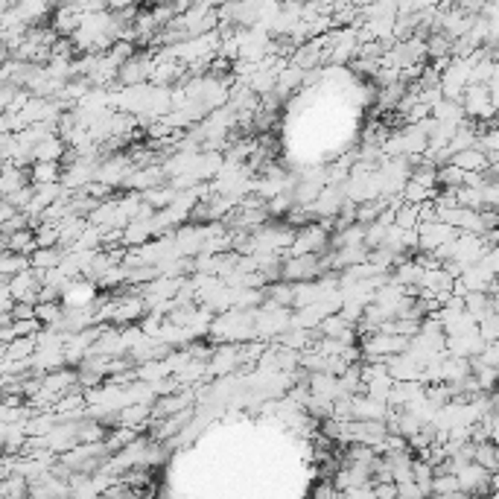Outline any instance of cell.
Returning <instances> with one entry per match:
<instances>
[{
	"mask_svg": "<svg viewBox=\"0 0 499 499\" xmlns=\"http://www.w3.org/2000/svg\"><path fill=\"white\" fill-rule=\"evenodd\" d=\"M429 47H432V53H435V56H441V53H447V50H450V41H447V38H432V41H429Z\"/></svg>",
	"mask_w": 499,
	"mask_h": 499,
	"instance_id": "obj_1",
	"label": "cell"
},
{
	"mask_svg": "<svg viewBox=\"0 0 499 499\" xmlns=\"http://www.w3.org/2000/svg\"><path fill=\"white\" fill-rule=\"evenodd\" d=\"M496 132H499V120H496Z\"/></svg>",
	"mask_w": 499,
	"mask_h": 499,
	"instance_id": "obj_2",
	"label": "cell"
}]
</instances>
